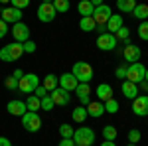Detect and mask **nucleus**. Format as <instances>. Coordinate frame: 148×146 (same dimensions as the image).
I'll list each match as a JSON object with an SVG mask.
<instances>
[{"mask_svg":"<svg viewBox=\"0 0 148 146\" xmlns=\"http://www.w3.org/2000/svg\"><path fill=\"white\" fill-rule=\"evenodd\" d=\"M34 95L42 99V97H46V95H47V89L44 87V85H38V87H36V91H34Z\"/></svg>","mask_w":148,"mask_h":146,"instance_id":"nucleus-40","label":"nucleus"},{"mask_svg":"<svg viewBox=\"0 0 148 146\" xmlns=\"http://www.w3.org/2000/svg\"><path fill=\"white\" fill-rule=\"evenodd\" d=\"M20 119H22V126L28 132H38V130L42 128V119H40V114L34 112V111H26Z\"/></svg>","mask_w":148,"mask_h":146,"instance_id":"nucleus-4","label":"nucleus"},{"mask_svg":"<svg viewBox=\"0 0 148 146\" xmlns=\"http://www.w3.org/2000/svg\"><path fill=\"white\" fill-rule=\"evenodd\" d=\"M77 85H79V81L75 79L73 73H63V75L59 77V87H61V89H65L67 93L75 91V89H77Z\"/></svg>","mask_w":148,"mask_h":146,"instance_id":"nucleus-15","label":"nucleus"},{"mask_svg":"<svg viewBox=\"0 0 148 146\" xmlns=\"http://www.w3.org/2000/svg\"><path fill=\"white\" fill-rule=\"evenodd\" d=\"M105 26H107V32H109V34H114L121 26H125V24H123V16H121V14H113V16L107 20Z\"/></svg>","mask_w":148,"mask_h":146,"instance_id":"nucleus-21","label":"nucleus"},{"mask_svg":"<svg viewBox=\"0 0 148 146\" xmlns=\"http://www.w3.org/2000/svg\"><path fill=\"white\" fill-rule=\"evenodd\" d=\"M26 107H28V111H34V112H38L40 109H42V99L40 97H36L34 93L26 99Z\"/></svg>","mask_w":148,"mask_h":146,"instance_id":"nucleus-25","label":"nucleus"},{"mask_svg":"<svg viewBox=\"0 0 148 146\" xmlns=\"http://www.w3.org/2000/svg\"><path fill=\"white\" fill-rule=\"evenodd\" d=\"M101 146H116V144H114V140H105Z\"/></svg>","mask_w":148,"mask_h":146,"instance_id":"nucleus-48","label":"nucleus"},{"mask_svg":"<svg viewBox=\"0 0 148 146\" xmlns=\"http://www.w3.org/2000/svg\"><path fill=\"white\" fill-rule=\"evenodd\" d=\"M134 6H136V0H116V8L121 12H130L132 14V10H134Z\"/></svg>","mask_w":148,"mask_h":146,"instance_id":"nucleus-26","label":"nucleus"},{"mask_svg":"<svg viewBox=\"0 0 148 146\" xmlns=\"http://www.w3.org/2000/svg\"><path fill=\"white\" fill-rule=\"evenodd\" d=\"M24 53V47L20 42H12V44L4 45L2 49H0V59L2 61H6V63H10V61H16V59H20Z\"/></svg>","mask_w":148,"mask_h":146,"instance_id":"nucleus-1","label":"nucleus"},{"mask_svg":"<svg viewBox=\"0 0 148 146\" xmlns=\"http://www.w3.org/2000/svg\"><path fill=\"white\" fill-rule=\"evenodd\" d=\"M89 2H91L93 6H101V4H103V0H89Z\"/></svg>","mask_w":148,"mask_h":146,"instance_id":"nucleus-49","label":"nucleus"},{"mask_svg":"<svg viewBox=\"0 0 148 146\" xmlns=\"http://www.w3.org/2000/svg\"><path fill=\"white\" fill-rule=\"evenodd\" d=\"M4 85H6V89H8V91H18V79L14 77V75H10V77H6Z\"/></svg>","mask_w":148,"mask_h":146,"instance_id":"nucleus-35","label":"nucleus"},{"mask_svg":"<svg viewBox=\"0 0 148 146\" xmlns=\"http://www.w3.org/2000/svg\"><path fill=\"white\" fill-rule=\"evenodd\" d=\"M73 142L79 146H93L95 144V132L89 126H79L73 132Z\"/></svg>","mask_w":148,"mask_h":146,"instance_id":"nucleus-3","label":"nucleus"},{"mask_svg":"<svg viewBox=\"0 0 148 146\" xmlns=\"http://www.w3.org/2000/svg\"><path fill=\"white\" fill-rule=\"evenodd\" d=\"M95 30H97L99 34H105V32H107V26H105V24H99V26H97Z\"/></svg>","mask_w":148,"mask_h":146,"instance_id":"nucleus-46","label":"nucleus"},{"mask_svg":"<svg viewBox=\"0 0 148 146\" xmlns=\"http://www.w3.org/2000/svg\"><path fill=\"white\" fill-rule=\"evenodd\" d=\"M85 109H87V114H89V117L99 119L103 112H105V103L103 101H91L89 105H85Z\"/></svg>","mask_w":148,"mask_h":146,"instance_id":"nucleus-18","label":"nucleus"},{"mask_svg":"<svg viewBox=\"0 0 148 146\" xmlns=\"http://www.w3.org/2000/svg\"><path fill=\"white\" fill-rule=\"evenodd\" d=\"M75 146H79V144H75Z\"/></svg>","mask_w":148,"mask_h":146,"instance_id":"nucleus-55","label":"nucleus"},{"mask_svg":"<svg viewBox=\"0 0 148 146\" xmlns=\"http://www.w3.org/2000/svg\"><path fill=\"white\" fill-rule=\"evenodd\" d=\"M103 138H105V140H114V138H116V126L107 124V126L103 128Z\"/></svg>","mask_w":148,"mask_h":146,"instance_id":"nucleus-30","label":"nucleus"},{"mask_svg":"<svg viewBox=\"0 0 148 146\" xmlns=\"http://www.w3.org/2000/svg\"><path fill=\"white\" fill-rule=\"evenodd\" d=\"M144 81L148 83V69H146V73H144Z\"/></svg>","mask_w":148,"mask_h":146,"instance_id":"nucleus-51","label":"nucleus"},{"mask_svg":"<svg viewBox=\"0 0 148 146\" xmlns=\"http://www.w3.org/2000/svg\"><path fill=\"white\" fill-rule=\"evenodd\" d=\"M44 87L47 89V93H49V91H53L56 87H59V77L51 75V73H47L46 77H44Z\"/></svg>","mask_w":148,"mask_h":146,"instance_id":"nucleus-28","label":"nucleus"},{"mask_svg":"<svg viewBox=\"0 0 148 146\" xmlns=\"http://www.w3.org/2000/svg\"><path fill=\"white\" fill-rule=\"evenodd\" d=\"M49 97H51V101H53V105H59V107H65V105H69V101H71V97H69V93L65 89H61V87H56L53 91H49Z\"/></svg>","mask_w":148,"mask_h":146,"instance_id":"nucleus-12","label":"nucleus"},{"mask_svg":"<svg viewBox=\"0 0 148 146\" xmlns=\"http://www.w3.org/2000/svg\"><path fill=\"white\" fill-rule=\"evenodd\" d=\"M87 117H89V114H87V109H85V107H75V109H73V112H71V119H73V121H75V123H85V121H87Z\"/></svg>","mask_w":148,"mask_h":146,"instance_id":"nucleus-24","label":"nucleus"},{"mask_svg":"<svg viewBox=\"0 0 148 146\" xmlns=\"http://www.w3.org/2000/svg\"><path fill=\"white\" fill-rule=\"evenodd\" d=\"M0 4H10V0H0Z\"/></svg>","mask_w":148,"mask_h":146,"instance_id":"nucleus-50","label":"nucleus"},{"mask_svg":"<svg viewBox=\"0 0 148 146\" xmlns=\"http://www.w3.org/2000/svg\"><path fill=\"white\" fill-rule=\"evenodd\" d=\"M132 112L136 117H148V95H138L132 99Z\"/></svg>","mask_w":148,"mask_h":146,"instance_id":"nucleus-10","label":"nucleus"},{"mask_svg":"<svg viewBox=\"0 0 148 146\" xmlns=\"http://www.w3.org/2000/svg\"><path fill=\"white\" fill-rule=\"evenodd\" d=\"M138 38L148 42V20H142L140 26H138Z\"/></svg>","mask_w":148,"mask_h":146,"instance_id":"nucleus-33","label":"nucleus"},{"mask_svg":"<svg viewBox=\"0 0 148 146\" xmlns=\"http://www.w3.org/2000/svg\"><path fill=\"white\" fill-rule=\"evenodd\" d=\"M113 14H111V6H107V4H101V6H95V12H93V20L99 24H107V20L111 18Z\"/></svg>","mask_w":148,"mask_h":146,"instance_id":"nucleus-14","label":"nucleus"},{"mask_svg":"<svg viewBox=\"0 0 148 146\" xmlns=\"http://www.w3.org/2000/svg\"><path fill=\"white\" fill-rule=\"evenodd\" d=\"M12 75H14L16 79H22V77H24V71H22V69H16V71H14Z\"/></svg>","mask_w":148,"mask_h":146,"instance_id":"nucleus-47","label":"nucleus"},{"mask_svg":"<svg viewBox=\"0 0 148 146\" xmlns=\"http://www.w3.org/2000/svg\"><path fill=\"white\" fill-rule=\"evenodd\" d=\"M57 146H75V142H73V138H61Z\"/></svg>","mask_w":148,"mask_h":146,"instance_id":"nucleus-43","label":"nucleus"},{"mask_svg":"<svg viewBox=\"0 0 148 146\" xmlns=\"http://www.w3.org/2000/svg\"><path fill=\"white\" fill-rule=\"evenodd\" d=\"M38 85H40V77L36 73H24V77L18 79V91L28 93V95H32Z\"/></svg>","mask_w":148,"mask_h":146,"instance_id":"nucleus-5","label":"nucleus"},{"mask_svg":"<svg viewBox=\"0 0 148 146\" xmlns=\"http://www.w3.org/2000/svg\"><path fill=\"white\" fill-rule=\"evenodd\" d=\"M6 109H8V112H10V114H14V117H22L24 112L28 111L26 101H20V99H12V101L6 105Z\"/></svg>","mask_w":148,"mask_h":146,"instance_id":"nucleus-16","label":"nucleus"},{"mask_svg":"<svg viewBox=\"0 0 148 146\" xmlns=\"http://www.w3.org/2000/svg\"><path fill=\"white\" fill-rule=\"evenodd\" d=\"M0 14H2V8H0Z\"/></svg>","mask_w":148,"mask_h":146,"instance_id":"nucleus-54","label":"nucleus"},{"mask_svg":"<svg viewBox=\"0 0 148 146\" xmlns=\"http://www.w3.org/2000/svg\"><path fill=\"white\" fill-rule=\"evenodd\" d=\"M22 47H24V53H34L38 45H36V42H30V40H28V42L22 44Z\"/></svg>","mask_w":148,"mask_h":146,"instance_id":"nucleus-39","label":"nucleus"},{"mask_svg":"<svg viewBox=\"0 0 148 146\" xmlns=\"http://www.w3.org/2000/svg\"><path fill=\"white\" fill-rule=\"evenodd\" d=\"M51 4H53L56 12H61V14H65V12L69 10V6H71V4H69V0H53Z\"/></svg>","mask_w":148,"mask_h":146,"instance_id":"nucleus-31","label":"nucleus"},{"mask_svg":"<svg viewBox=\"0 0 148 146\" xmlns=\"http://www.w3.org/2000/svg\"><path fill=\"white\" fill-rule=\"evenodd\" d=\"M132 16L138 18L140 22H142V20H146V18H148V4H136V6H134V10H132Z\"/></svg>","mask_w":148,"mask_h":146,"instance_id":"nucleus-27","label":"nucleus"},{"mask_svg":"<svg viewBox=\"0 0 148 146\" xmlns=\"http://www.w3.org/2000/svg\"><path fill=\"white\" fill-rule=\"evenodd\" d=\"M10 4L14 8L22 10V8H28V6H30V0H10Z\"/></svg>","mask_w":148,"mask_h":146,"instance_id":"nucleus-38","label":"nucleus"},{"mask_svg":"<svg viewBox=\"0 0 148 146\" xmlns=\"http://www.w3.org/2000/svg\"><path fill=\"white\" fill-rule=\"evenodd\" d=\"M42 2H53V0H42Z\"/></svg>","mask_w":148,"mask_h":146,"instance_id":"nucleus-52","label":"nucleus"},{"mask_svg":"<svg viewBox=\"0 0 148 146\" xmlns=\"http://www.w3.org/2000/svg\"><path fill=\"white\" fill-rule=\"evenodd\" d=\"M114 75H116L119 79H123V81H125V79H126V67H123V65H121V67H116Z\"/></svg>","mask_w":148,"mask_h":146,"instance_id":"nucleus-42","label":"nucleus"},{"mask_svg":"<svg viewBox=\"0 0 148 146\" xmlns=\"http://www.w3.org/2000/svg\"><path fill=\"white\" fill-rule=\"evenodd\" d=\"M12 36H14V42L24 44V42H28V40H30V28H28L24 22L12 24Z\"/></svg>","mask_w":148,"mask_h":146,"instance_id":"nucleus-8","label":"nucleus"},{"mask_svg":"<svg viewBox=\"0 0 148 146\" xmlns=\"http://www.w3.org/2000/svg\"><path fill=\"white\" fill-rule=\"evenodd\" d=\"M53 107H56V105H53V101H51V97H49V93H47L46 97H42V109H44V111H51V109H53Z\"/></svg>","mask_w":148,"mask_h":146,"instance_id":"nucleus-36","label":"nucleus"},{"mask_svg":"<svg viewBox=\"0 0 148 146\" xmlns=\"http://www.w3.org/2000/svg\"><path fill=\"white\" fill-rule=\"evenodd\" d=\"M56 8H53V4L51 2H42L40 6H38V20L40 22H44V24H47V22H51L53 18H56Z\"/></svg>","mask_w":148,"mask_h":146,"instance_id":"nucleus-7","label":"nucleus"},{"mask_svg":"<svg viewBox=\"0 0 148 146\" xmlns=\"http://www.w3.org/2000/svg\"><path fill=\"white\" fill-rule=\"evenodd\" d=\"M114 38H116V42H128V38H130L128 26H121V28L114 32Z\"/></svg>","mask_w":148,"mask_h":146,"instance_id":"nucleus-29","label":"nucleus"},{"mask_svg":"<svg viewBox=\"0 0 148 146\" xmlns=\"http://www.w3.org/2000/svg\"><path fill=\"white\" fill-rule=\"evenodd\" d=\"M77 10H79L81 18H83V16H93V12H95V6H93L89 0H81L79 4H77Z\"/></svg>","mask_w":148,"mask_h":146,"instance_id":"nucleus-22","label":"nucleus"},{"mask_svg":"<svg viewBox=\"0 0 148 146\" xmlns=\"http://www.w3.org/2000/svg\"><path fill=\"white\" fill-rule=\"evenodd\" d=\"M142 138V134H140V130H136V128H132V130H128V140H130V144H136L138 140Z\"/></svg>","mask_w":148,"mask_h":146,"instance_id":"nucleus-37","label":"nucleus"},{"mask_svg":"<svg viewBox=\"0 0 148 146\" xmlns=\"http://www.w3.org/2000/svg\"><path fill=\"white\" fill-rule=\"evenodd\" d=\"M126 146H136V144H126Z\"/></svg>","mask_w":148,"mask_h":146,"instance_id":"nucleus-53","label":"nucleus"},{"mask_svg":"<svg viewBox=\"0 0 148 146\" xmlns=\"http://www.w3.org/2000/svg\"><path fill=\"white\" fill-rule=\"evenodd\" d=\"M136 85H138V91L142 89V91H144V93H148V83H146V81H144V79H142L140 83H136Z\"/></svg>","mask_w":148,"mask_h":146,"instance_id":"nucleus-44","label":"nucleus"},{"mask_svg":"<svg viewBox=\"0 0 148 146\" xmlns=\"http://www.w3.org/2000/svg\"><path fill=\"white\" fill-rule=\"evenodd\" d=\"M6 34H8V24H6L4 20H2V18H0V40H2V38H4Z\"/></svg>","mask_w":148,"mask_h":146,"instance_id":"nucleus-41","label":"nucleus"},{"mask_svg":"<svg viewBox=\"0 0 148 146\" xmlns=\"http://www.w3.org/2000/svg\"><path fill=\"white\" fill-rule=\"evenodd\" d=\"M144 73H146V67L136 61V63H130L126 67V81H132V83H140L144 79Z\"/></svg>","mask_w":148,"mask_h":146,"instance_id":"nucleus-6","label":"nucleus"},{"mask_svg":"<svg viewBox=\"0 0 148 146\" xmlns=\"http://www.w3.org/2000/svg\"><path fill=\"white\" fill-rule=\"evenodd\" d=\"M71 73L75 75V79H77L79 83H89V81L93 79V67L89 65V63H85V61H77V63H73Z\"/></svg>","mask_w":148,"mask_h":146,"instance_id":"nucleus-2","label":"nucleus"},{"mask_svg":"<svg viewBox=\"0 0 148 146\" xmlns=\"http://www.w3.org/2000/svg\"><path fill=\"white\" fill-rule=\"evenodd\" d=\"M77 97H79V103L81 105H89L91 103V87H89V83H79L77 85Z\"/></svg>","mask_w":148,"mask_h":146,"instance_id":"nucleus-17","label":"nucleus"},{"mask_svg":"<svg viewBox=\"0 0 148 146\" xmlns=\"http://www.w3.org/2000/svg\"><path fill=\"white\" fill-rule=\"evenodd\" d=\"M95 95H97V101H109V99H113V89H111V85H107V83H101L97 89H95Z\"/></svg>","mask_w":148,"mask_h":146,"instance_id":"nucleus-20","label":"nucleus"},{"mask_svg":"<svg viewBox=\"0 0 148 146\" xmlns=\"http://www.w3.org/2000/svg\"><path fill=\"white\" fill-rule=\"evenodd\" d=\"M119 109H121L119 101H114V99L105 101V112H111V114H114V112H119Z\"/></svg>","mask_w":148,"mask_h":146,"instance_id":"nucleus-32","label":"nucleus"},{"mask_svg":"<svg viewBox=\"0 0 148 146\" xmlns=\"http://www.w3.org/2000/svg\"><path fill=\"white\" fill-rule=\"evenodd\" d=\"M0 18H2L6 24L22 22V10H18V8H14V6H6V8H2Z\"/></svg>","mask_w":148,"mask_h":146,"instance_id":"nucleus-11","label":"nucleus"},{"mask_svg":"<svg viewBox=\"0 0 148 146\" xmlns=\"http://www.w3.org/2000/svg\"><path fill=\"white\" fill-rule=\"evenodd\" d=\"M73 126L71 124H61L59 126V134H61V138H73Z\"/></svg>","mask_w":148,"mask_h":146,"instance_id":"nucleus-34","label":"nucleus"},{"mask_svg":"<svg viewBox=\"0 0 148 146\" xmlns=\"http://www.w3.org/2000/svg\"><path fill=\"white\" fill-rule=\"evenodd\" d=\"M121 89H123V95H125L126 99H136L138 97V85L136 83H132V81H123V85H121Z\"/></svg>","mask_w":148,"mask_h":146,"instance_id":"nucleus-19","label":"nucleus"},{"mask_svg":"<svg viewBox=\"0 0 148 146\" xmlns=\"http://www.w3.org/2000/svg\"><path fill=\"white\" fill-rule=\"evenodd\" d=\"M79 28L83 32H93V30L97 28V22L93 20V16H83L79 20Z\"/></svg>","mask_w":148,"mask_h":146,"instance_id":"nucleus-23","label":"nucleus"},{"mask_svg":"<svg viewBox=\"0 0 148 146\" xmlns=\"http://www.w3.org/2000/svg\"><path fill=\"white\" fill-rule=\"evenodd\" d=\"M116 44H119V42H116L114 34H109V32L99 34V38H97V47L103 49V51H111V49H114Z\"/></svg>","mask_w":148,"mask_h":146,"instance_id":"nucleus-9","label":"nucleus"},{"mask_svg":"<svg viewBox=\"0 0 148 146\" xmlns=\"http://www.w3.org/2000/svg\"><path fill=\"white\" fill-rule=\"evenodd\" d=\"M0 146H12V142L6 138V136H0Z\"/></svg>","mask_w":148,"mask_h":146,"instance_id":"nucleus-45","label":"nucleus"},{"mask_svg":"<svg viewBox=\"0 0 148 146\" xmlns=\"http://www.w3.org/2000/svg\"><path fill=\"white\" fill-rule=\"evenodd\" d=\"M123 57H125L128 63H136V61H140V57H142V51H140L138 45L126 44V47L123 49Z\"/></svg>","mask_w":148,"mask_h":146,"instance_id":"nucleus-13","label":"nucleus"}]
</instances>
